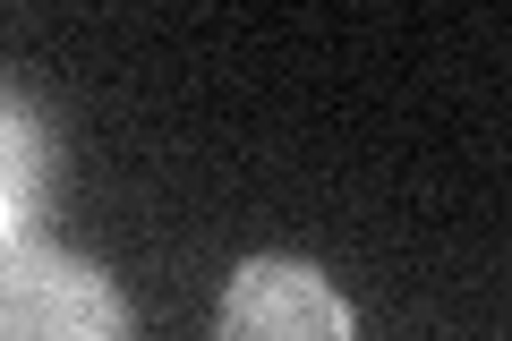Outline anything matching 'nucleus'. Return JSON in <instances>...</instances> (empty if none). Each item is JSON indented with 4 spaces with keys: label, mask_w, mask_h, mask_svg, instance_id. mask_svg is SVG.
<instances>
[{
    "label": "nucleus",
    "mask_w": 512,
    "mask_h": 341,
    "mask_svg": "<svg viewBox=\"0 0 512 341\" xmlns=\"http://www.w3.org/2000/svg\"><path fill=\"white\" fill-rule=\"evenodd\" d=\"M52 205H60V128L43 120V103L0 86V256L43 239Z\"/></svg>",
    "instance_id": "7ed1b4c3"
},
{
    "label": "nucleus",
    "mask_w": 512,
    "mask_h": 341,
    "mask_svg": "<svg viewBox=\"0 0 512 341\" xmlns=\"http://www.w3.org/2000/svg\"><path fill=\"white\" fill-rule=\"evenodd\" d=\"M214 341H359V316L308 256H248L222 282Z\"/></svg>",
    "instance_id": "f03ea898"
},
{
    "label": "nucleus",
    "mask_w": 512,
    "mask_h": 341,
    "mask_svg": "<svg viewBox=\"0 0 512 341\" xmlns=\"http://www.w3.org/2000/svg\"><path fill=\"white\" fill-rule=\"evenodd\" d=\"M0 341H137V307L86 248L26 239L0 256Z\"/></svg>",
    "instance_id": "f257e3e1"
}]
</instances>
